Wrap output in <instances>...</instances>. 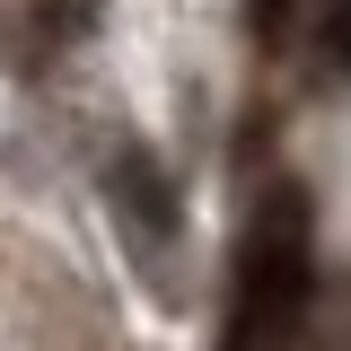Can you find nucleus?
Returning <instances> with one entry per match:
<instances>
[{
  "mask_svg": "<svg viewBox=\"0 0 351 351\" xmlns=\"http://www.w3.org/2000/svg\"><path fill=\"white\" fill-rule=\"evenodd\" d=\"M307 202L290 184H272L246 219V246H237V299H228V343L219 351H281L307 316Z\"/></svg>",
  "mask_w": 351,
  "mask_h": 351,
  "instance_id": "1",
  "label": "nucleus"
},
{
  "mask_svg": "<svg viewBox=\"0 0 351 351\" xmlns=\"http://www.w3.org/2000/svg\"><path fill=\"white\" fill-rule=\"evenodd\" d=\"M299 0H246V18H255V36H281V18H290Z\"/></svg>",
  "mask_w": 351,
  "mask_h": 351,
  "instance_id": "2",
  "label": "nucleus"
},
{
  "mask_svg": "<svg viewBox=\"0 0 351 351\" xmlns=\"http://www.w3.org/2000/svg\"><path fill=\"white\" fill-rule=\"evenodd\" d=\"M334 62H351V0H334Z\"/></svg>",
  "mask_w": 351,
  "mask_h": 351,
  "instance_id": "3",
  "label": "nucleus"
}]
</instances>
